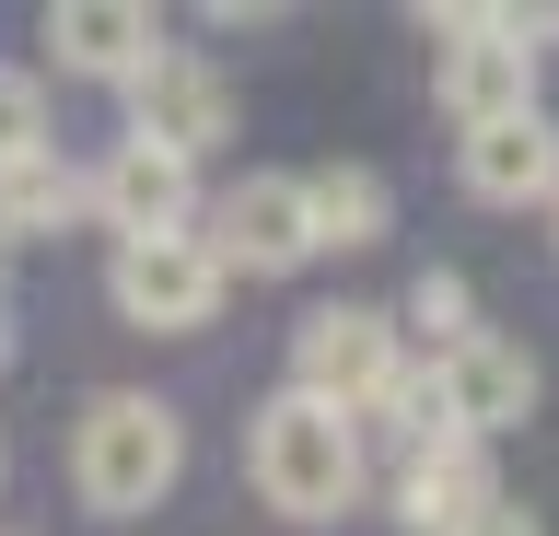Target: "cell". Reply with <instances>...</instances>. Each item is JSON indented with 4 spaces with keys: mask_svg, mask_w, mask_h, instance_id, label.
I'll list each match as a JSON object with an SVG mask.
<instances>
[{
    "mask_svg": "<svg viewBox=\"0 0 559 536\" xmlns=\"http://www.w3.org/2000/svg\"><path fill=\"white\" fill-rule=\"evenodd\" d=\"M524 36H559V12H524Z\"/></svg>",
    "mask_w": 559,
    "mask_h": 536,
    "instance_id": "obj_19",
    "label": "cell"
},
{
    "mask_svg": "<svg viewBox=\"0 0 559 536\" xmlns=\"http://www.w3.org/2000/svg\"><path fill=\"white\" fill-rule=\"evenodd\" d=\"M245 478H257V501H269L280 525H338L349 501H361V420H338V408H314V396L280 385L245 420Z\"/></svg>",
    "mask_w": 559,
    "mask_h": 536,
    "instance_id": "obj_1",
    "label": "cell"
},
{
    "mask_svg": "<svg viewBox=\"0 0 559 536\" xmlns=\"http://www.w3.org/2000/svg\"><path fill=\"white\" fill-rule=\"evenodd\" d=\"M396 361H408V338H396L384 303H314V315L292 326V396L338 408V420H361V408L396 385Z\"/></svg>",
    "mask_w": 559,
    "mask_h": 536,
    "instance_id": "obj_4",
    "label": "cell"
},
{
    "mask_svg": "<svg viewBox=\"0 0 559 536\" xmlns=\"http://www.w3.org/2000/svg\"><path fill=\"white\" fill-rule=\"evenodd\" d=\"M59 222H82V164H70L59 141L24 152V164H0V246H35V234H59Z\"/></svg>",
    "mask_w": 559,
    "mask_h": 536,
    "instance_id": "obj_14",
    "label": "cell"
},
{
    "mask_svg": "<svg viewBox=\"0 0 559 536\" xmlns=\"http://www.w3.org/2000/svg\"><path fill=\"white\" fill-rule=\"evenodd\" d=\"M548 211H559V199H548Z\"/></svg>",
    "mask_w": 559,
    "mask_h": 536,
    "instance_id": "obj_21",
    "label": "cell"
},
{
    "mask_svg": "<svg viewBox=\"0 0 559 536\" xmlns=\"http://www.w3.org/2000/svg\"><path fill=\"white\" fill-rule=\"evenodd\" d=\"M431 106L454 117V141L466 129H501V117H536V36H524V12H431Z\"/></svg>",
    "mask_w": 559,
    "mask_h": 536,
    "instance_id": "obj_3",
    "label": "cell"
},
{
    "mask_svg": "<svg viewBox=\"0 0 559 536\" xmlns=\"http://www.w3.org/2000/svg\"><path fill=\"white\" fill-rule=\"evenodd\" d=\"M454 536H548V525H536L524 501H489V513H466V525H454Z\"/></svg>",
    "mask_w": 559,
    "mask_h": 536,
    "instance_id": "obj_18",
    "label": "cell"
},
{
    "mask_svg": "<svg viewBox=\"0 0 559 536\" xmlns=\"http://www.w3.org/2000/svg\"><path fill=\"white\" fill-rule=\"evenodd\" d=\"M454 176H466V199L478 211H536V199H559V117H501V129H466L454 141Z\"/></svg>",
    "mask_w": 559,
    "mask_h": 536,
    "instance_id": "obj_10",
    "label": "cell"
},
{
    "mask_svg": "<svg viewBox=\"0 0 559 536\" xmlns=\"http://www.w3.org/2000/svg\"><path fill=\"white\" fill-rule=\"evenodd\" d=\"M210 269H222V281H280V269H304L314 257V234H304V176H245V187H222V199H210Z\"/></svg>",
    "mask_w": 559,
    "mask_h": 536,
    "instance_id": "obj_7",
    "label": "cell"
},
{
    "mask_svg": "<svg viewBox=\"0 0 559 536\" xmlns=\"http://www.w3.org/2000/svg\"><path fill=\"white\" fill-rule=\"evenodd\" d=\"M501 501V478H489V443H408V466H396V525L408 536H454L466 513H489Z\"/></svg>",
    "mask_w": 559,
    "mask_h": 536,
    "instance_id": "obj_12",
    "label": "cell"
},
{
    "mask_svg": "<svg viewBox=\"0 0 559 536\" xmlns=\"http://www.w3.org/2000/svg\"><path fill=\"white\" fill-rule=\"evenodd\" d=\"M0 361H12V315H0Z\"/></svg>",
    "mask_w": 559,
    "mask_h": 536,
    "instance_id": "obj_20",
    "label": "cell"
},
{
    "mask_svg": "<svg viewBox=\"0 0 559 536\" xmlns=\"http://www.w3.org/2000/svg\"><path fill=\"white\" fill-rule=\"evenodd\" d=\"M373 420L408 431V443H443V408H431V373H419V361H396V385L373 396Z\"/></svg>",
    "mask_w": 559,
    "mask_h": 536,
    "instance_id": "obj_17",
    "label": "cell"
},
{
    "mask_svg": "<svg viewBox=\"0 0 559 536\" xmlns=\"http://www.w3.org/2000/svg\"><path fill=\"white\" fill-rule=\"evenodd\" d=\"M187 478V420H175L164 396H140V385H105L82 420H70V490L94 501V513H152V501Z\"/></svg>",
    "mask_w": 559,
    "mask_h": 536,
    "instance_id": "obj_2",
    "label": "cell"
},
{
    "mask_svg": "<svg viewBox=\"0 0 559 536\" xmlns=\"http://www.w3.org/2000/svg\"><path fill=\"white\" fill-rule=\"evenodd\" d=\"M222 269H210V246L199 234H152V246H117L105 257V303L129 326H152V338H187V326H210L222 315Z\"/></svg>",
    "mask_w": 559,
    "mask_h": 536,
    "instance_id": "obj_6",
    "label": "cell"
},
{
    "mask_svg": "<svg viewBox=\"0 0 559 536\" xmlns=\"http://www.w3.org/2000/svg\"><path fill=\"white\" fill-rule=\"evenodd\" d=\"M304 234L338 246V257L384 246V234H396V187H384L373 164H314V176H304Z\"/></svg>",
    "mask_w": 559,
    "mask_h": 536,
    "instance_id": "obj_13",
    "label": "cell"
},
{
    "mask_svg": "<svg viewBox=\"0 0 559 536\" xmlns=\"http://www.w3.org/2000/svg\"><path fill=\"white\" fill-rule=\"evenodd\" d=\"M431 408H443L454 443H489V431H513L524 408H536V350H524V338H501V326H478L466 350L431 361Z\"/></svg>",
    "mask_w": 559,
    "mask_h": 536,
    "instance_id": "obj_8",
    "label": "cell"
},
{
    "mask_svg": "<svg viewBox=\"0 0 559 536\" xmlns=\"http://www.w3.org/2000/svg\"><path fill=\"white\" fill-rule=\"evenodd\" d=\"M396 338H419L431 361L466 350V338H478V291L454 281V269H419V281H408V326H396Z\"/></svg>",
    "mask_w": 559,
    "mask_h": 536,
    "instance_id": "obj_15",
    "label": "cell"
},
{
    "mask_svg": "<svg viewBox=\"0 0 559 536\" xmlns=\"http://www.w3.org/2000/svg\"><path fill=\"white\" fill-rule=\"evenodd\" d=\"M129 141L164 152V164H187V176L234 141V82H222L210 47H164V59L129 82Z\"/></svg>",
    "mask_w": 559,
    "mask_h": 536,
    "instance_id": "obj_5",
    "label": "cell"
},
{
    "mask_svg": "<svg viewBox=\"0 0 559 536\" xmlns=\"http://www.w3.org/2000/svg\"><path fill=\"white\" fill-rule=\"evenodd\" d=\"M82 211L117 234V246H152V234H199V176L187 164H164V152H140V141H117L82 176Z\"/></svg>",
    "mask_w": 559,
    "mask_h": 536,
    "instance_id": "obj_9",
    "label": "cell"
},
{
    "mask_svg": "<svg viewBox=\"0 0 559 536\" xmlns=\"http://www.w3.org/2000/svg\"><path fill=\"white\" fill-rule=\"evenodd\" d=\"M47 59L70 82H140L164 59V24L140 12V0H59L47 12Z\"/></svg>",
    "mask_w": 559,
    "mask_h": 536,
    "instance_id": "obj_11",
    "label": "cell"
},
{
    "mask_svg": "<svg viewBox=\"0 0 559 536\" xmlns=\"http://www.w3.org/2000/svg\"><path fill=\"white\" fill-rule=\"evenodd\" d=\"M24 152H47V82L0 59V164H24Z\"/></svg>",
    "mask_w": 559,
    "mask_h": 536,
    "instance_id": "obj_16",
    "label": "cell"
}]
</instances>
